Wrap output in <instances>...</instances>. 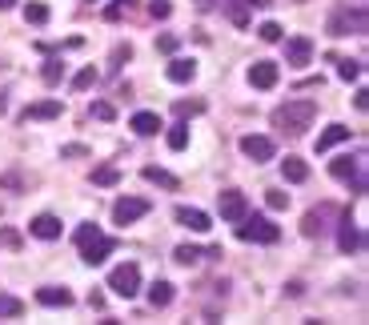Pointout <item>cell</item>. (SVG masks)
<instances>
[{
  "label": "cell",
  "instance_id": "836d02e7",
  "mask_svg": "<svg viewBox=\"0 0 369 325\" xmlns=\"http://www.w3.org/2000/svg\"><path fill=\"white\" fill-rule=\"evenodd\" d=\"M89 113H93L96 121H116V109H112L109 100H93V105H89Z\"/></svg>",
  "mask_w": 369,
  "mask_h": 325
},
{
  "label": "cell",
  "instance_id": "d6a6232c",
  "mask_svg": "<svg viewBox=\"0 0 369 325\" xmlns=\"http://www.w3.org/2000/svg\"><path fill=\"white\" fill-rule=\"evenodd\" d=\"M337 77L341 81H357L361 77V61H337Z\"/></svg>",
  "mask_w": 369,
  "mask_h": 325
},
{
  "label": "cell",
  "instance_id": "7dc6e473",
  "mask_svg": "<svg viewBox=\"0 0 369 325\" xmlns=\"http://www.w3.org/2000/svg\"><path fill=\"white\" fill-rule=\"evenodd\" d=\"M197 4H209V0H197Z\"/></svg>",
  "mask_w": 369,
  "mask_h": 325
},
{
  "label": "cell",
  "instance_id": "5bb4252c",
  "mask_svg": "<svg viewBox=\"0 0 369 325\" xmlns=\"http://www.w3.org/2000/svg\"><path fill=\"white\" fill-rule=\"evenodd\" d=\"M277 77H281V68L273 65V61H257V65L249 68V84H253V89H273Z\"/></svg>",
  "mask_w": 369,
  "mask_h": 325
},
{
  "label": "cell",
  "instance_id": "bcb514c9",
  "mask_svg": "<svg viewBox=\"0 0 369 325\" xmlns=\"http://www.w3.org/2000/svg\"><path fill=\"white\" fill-rule=\"evenodd\" d=\"M8 113V100H4V93H0V116Z\"/></svg>",
  "mask_w": 369,
  "mask_h": 325
},
{
  "label": "cell",
  "instance_id": "f1b7e54d",
  "mask_svg": "<svg viewBox=\"0 0 369 325\" xmlns=\"http://www.w3.org/2000/svg\"><path fill=\"white\" fill-rule=\"evenodd\" d=\"M20 313H24V301L13 293H0V317H20Z\"/></svg>",
  "mask_w": 369,
  "mask_h": 325
},
{
  "label": "cell",
  "instance_id": "7a4b0ae2",
  "mask_svg": "<svg viewBox=\"0 0 369 325\" xmlns=\"http://www.w3.org/2000/svg\"><path fill=\"white\" fill-rule=\"evenodd\" d=\"M77 249H80V257L89 261V265H105V261L116 253V241L105 237L96 225H80L77 229Z\"/></svg>",
  "mask_w": 369,
  "mask_h": 325
},
{
  "label": "cell",
  "instance_id": "8d00e7d4",
  "mask_svg": "<svg viewBox=\"0 0 369 325\" xmlns=\"http://www.w3.org/2000/svg\"><path fill=\"white\" fill-rule=\"evenodd\" d=\"M128 8H133V0H112L109 8H105V17H109V20H121Z\"/></svg>",
  "mask_w": 369,
  "mask_h": 325
},
{
  "label": "cell",
  "instance_id": "74e56055",
  "mask_svg": "<svg viewBox=\"0 0 369 325\" xmlns=\"http://www.w3.org/2000/svg\"><path fill=\"white\" fill-rule=\"evenodd\" d=\"M0 249H20V233L16 229H0Z\"/></svg>",
  "mask_w": 369,
  "mask_h": 325
},
{
  "label": "cell",
  "instance_id": "d6986e66",
  "mask_svg": "<svg viewBox=\"0 0 369 325\" xmlns=\"http://www.w3.org/2000/svg\"><path fill=\"white\" fill-rule=\"evenodd\" d=\"M144 181H149V185H157V189H169V193L181 189V177H173L169 169H157V165H149V169H144Z\"/></svg>",
  "mask_w": 369,
  "mask_h": 325
},
{
  "label": "cell",
  "instance_id": "2e32d148",
  "mask_svg": "<svg viewBox=\"0 0 369 325\" xmlns=\"http://www.w3.org/2000/svg\"><path fill=\"white\" fill-rule=\"evenodd\" d=\"M165 77H169L173 84H189L193 77H197V65H193L189 56H173V61H169V68H165Z\"/></svg>",
  "mask_w": 369,
  "mask_h": 325
},
{
  "label": "cell",
  "instance_id": "30bf717a",
  "mask_svg": "<svg viewBox=\"0 0 369 325\" xmlns=\"http://www.w3.org/2000/svg\"><path fill=\"white\" fill-rule=\"evenodd\" d=\"M217 209H221L225 221H241L249 213V205H245V193L241 189H225V193H217Z\"/></svg>",
  "mask_w": 369,
  "mask_h": 325
},
{
  "label": "cell",
  "instance_id": "6da1fadb",
  "mask_svg": "<svg viewBox=\"0 0 369 325\" xmlns=\"http://www.w3.org/2000/svg\"><path fill=\"white\" fill-rule=\"evenodd\" d=\"M313 116H317V100H309V97L285 100V105L273 109V129L289 133V137H301V133L313 125Z\"/></svg>",
  "mask_w": 369,
  "mask_h": 325
},
{
  "label": "cell",
  "instance_id": "d590c367",
  "mask_svg": "<svg viewBox=\"0 0 369 325\" xmlns=\"http://www.w3.org/2000/svg\"><path fill=\"white\" fill-rule=\"evenodd\" d=\"M149 17L153 20H169L173 17V4H169V0H153V4H149Z\"/></svg>",
  "mask_w": 369,
  "mask_h": 325
},
{
  "label": "cell",
  "instance_id": "ab89813d",
  "mask_svg": "<svg viewBox=\"0 0 369 325\" xmlns=\"http://www.w3.org/2000/svg\"><path fill=\"white\" fill-rule=\"evenodd\" d=\"M265 201H269V209H289V193H281V189H273Z\"/></svg>",
  "mask_w": 369,
  "mask_h": 325
},
{
  "label": "cell",
  "instance_id": "f6af8a7d",
  "mask_svg": "<svg viewBox=\"0 0 369 325\" xmlns=\"http://www.w3.org/2000/svg\"><path fill=\"white\" fill-rule=\"evenodd\" d=\"M16 0H0V13H8V8H13Z\"/></svg>",
  "mask_w": 369,
  "mask_h": 325
},
{
  "label": "cell",
  "instance_id": "f546056e",
  "mask_svg": "<svg viewBox=\"0 0 369 325\" xmlns=\"http://www.w3.org/2000/svg\"><path fill=\"white\" fill-rule=\"evenodd\" d=\"M40 77H45V84H61L64 81V61H45V68H40Z\"/></svg>",
  "mask_w": 369,
  "mask_h": 325
},
{
  "label": "cell",
  "instance_id": "ac0fdd59",
  "mask_svg": "<svg viewBox=\"0 0 369 325\" xmlns=\"http://www.w3.org/2000/svg\"><path fill=\"white\" fill-rule=\"evenodd\" d=\"M337 245H341V253H357V249L366 245V237H361V229L353 225L349 217L341 221V237H337Z\"/></svg>",
  "mask_w": 369,
  "mask_h": 325
},
{
  "label": "cell",
  "instance_id": "d4e9b609",
  "mask_svg": "<svg viewBox=\"0 0 369 325\" xmlns=\"http://www.w3.org/2000/svg\"><path fill=\"white\" fill-rule=\"evenodd\" d=\"M201 257H205V253H201L197 245H176V249H173V261H176V265H185V269H189V265H197Z\"/></svg>",
  "mask_w": 369,
  "mask_h": 325
},
{
  "label": "cell",
  "instance_id": "7402d4cb",
  "mask_svg": "<svg viewBox=\"0 0 369 325\" xmlns=\"http://www.w3.org/2000/svg\"><path fill=\"white\" fill-rule=\"evenodd\" d=\"M128 125H133V133H137V137H153V133L160 129V116L157 113H133V121H128Z\"/></svg>",
  "mask_w": 369,
  "mask_h": 325
},
{
  "label": "cell",
  "instance_id": "cb8c5ba5",
  "mask_svg": "<svg viewBox=\"0 0 369 325\" xmlns=\"http://www.w3.org/2000/svg\"><path fill=\"white\" fill-rule=\"evenodd\" d=\"M225 13H229V20L233 24H249V0H225Z\"/></svg>",
  "mask_w": 369,
  "mask_h": 325
},
{
  "label": "cell",
  "instance_id": "9a60e30c",
  "mask_svg": "<svg viewBox=\"0 0 369 325\" xmlns=\"http://www.w3.org/2000/svg\"><path fill=\"white\" fill-rule=\"evenodd\" d=\"M29 233L32 237H40V241H57V237H61V221H57L52 213H40V217H32Z\"/></svg>",
  "mask_w": 369,
  "mask_h": 325
},
{
  "label": "cell",
  "instance_id": "8992f818",
  "mask_svg": "<svg viewBox=\"0 0 369 325\" xmlns=\"http://www.w3.org/2000/svg\"><path fill=\"white\" fill-rule=\"evenodd\" d=\"M329 173H333L337 181H349L357 197L366 193V157H349V153H345V157H337V161L329 165Z\"/></svg>",
  "mask_w": 369,
  "mask_h": 325
},
{
  "label": "cell",
  "instance_id": "ffe728a7",
  "mask_svg": "<svg viewBox=\"0 0 369 325\" xmlns=\"http://www.w3.org/2000/svg\"><path fill=\"white\" fill-rule=\"evenodd\" d=\"M281 177H285L289 185H301V181H309V165H305L301 157H285V161H281Z\"/></svg>",
  "mask_w": 369,
  "mask_h": 325
},
{
  "label": "cell",
  "instance_id": "44dd1931",
  "mask_svg": "<svg viewBox=\"0 0 369 325\" xmlns=\"http://www.w3.org/2000/svg\"><path fill=\"white\" fill-rule=\"evenodd\" d=\"M341 141H349V129H345V125H329V129L317 137V153H329V149L341 145Z\"/></svg>",
  "mask_w": 369,
  "mask_h": 325
},
{
  "label": "cell",
  "instance_id": "7bdbcfd3",
  "mask_svg": "<svg viewBox=\"0 0 369 325\" xmlns=\"http://www.w3.org/2000/svg\"><path fill=\"white\" fill-rule=\"evenodd\" d=\"M353 105H357V109L366 113V105H369V93H366V89H357V97H353Z\"/></svg>",
  "mask_w": 369,
  "mask_h": 325
},
{
  "label": "cell",
  "instance_id": "7c38bea8",
  "mask_svg": "<svg viewBox=\"0 0 369 325\" xmlns=\"http://www.w3.org/2000/svg\"><path fill=\"white\" fill-rule=\"evenodd\" d=\"M173 221H176V225H185V229H193V233H205V229L213 225V221H209V213L193 209V205H176Z\"/></svg>",
  "mask_w": 369,
  "mask_h": 325
},
{
  "label": "cell",
  "instance_id": "8fae6325",
  "mask_svg": "<svg viewBox=\"0 0 369 325\" xmlns=\"http://www.w3.org/2000/svg\"><path fill=\"white\" fill-rule=\"evenodd\" d=\"M333 205H321V209H309L301 217V233L305 237H321V233H325V229H329V217H333Z\"/></svg>",
  "mask_w": 369,
  "mask_h": 325
},
{
  "label": "cell",
  "instance_id": "4fadbf2b",
  "mask_svg": "<svg viewBox=\"0 0 369 325\" xmlns=\"http://www.w3.org/2000/svg\"><path fill=\"white\" fill-rule=\"evenodd\" d=\"M64 113L61 100H36V105H29L24 113H20V121L29 125V121H57V116Z\"/></svg>",
  "mask_w": 369,
  "mask_h": 325
},
{
  "label": "cell",
  "instance_id": "ee69618b",
  "mask_svg": "<svg viewBox=\"0 0 369 325\" xmlns=\"http://www.w3.org/2000/svg\"><path fill=\"white\" fill-rule=\"evenodd\" d=\"M285 293H289V297H301V293H305V285H301V281H289V285H285Z\"/></svg>",
  "mask_w": 369,
  "mask_h": 325
},
{
  "label": "cell",
  "instance_id": "4316f807",
  "mask_svg": "<svg viewBox=\"0 0 369 325\" xmlns=\"http://www.w3.org/2000/svg\"><path fill=\"white\" fill-rule=\"evenodd\" d=\"M173 113L181 116V121H185V116H201V113H205V100H201V97H193V100H176Z\"/></svg>",
  "mask_w": 369,
  "mask_h": 325
},
{
  "label": "cell",
  "instance_id": "ba28073f",
  "mask_svg": "<svg viewBox=\"0 0 369 325\" xmlns=\"http://www.w3.org/2000/svg\"><path fill=\"white\" fill-rule=\"evenodd\" d=\"M241 153H245L253 165H261V161H273L277 145H273V137H257V133H249V137H241Z\"/></svg>",
  "mask_w": 369,
  "mask_h": 325
},
{
  "label": "cell",
  "instance_id": "b9f144b4",
  "mask_svg": "<svg viewBox=\"0 0 369 325\" xmlns=\"http://www.w3.org/2000/svg\"><path fill=\"white\" fill-rule=\"evenodd\" d=\"M61 157H64V161H73V157H89V149H84V145H64Z\"/></svg>",
  "mask_w": 369,
  "mask_h": 325
},
{
  "label": "cell",
  "instance_id": "9c48e42d",
  "mask_svg": "<svg viewBox=\"0 0 369 325\" xmlns=\"http://www.w3.org/2000/svg\"><path fill=\"white\" fill-rule=\"evenodd\" d=\"M309 61H313V40H309V36H301V33L289 36V40H285V65L305 68Z\"/></svg>",
  "mask_w": 369,
  "mask_h": 325
},
{
  "label": "cell",
  "instance_id": "e0dca14e",
  "mask_svg": "<svg viewBox=\"0 0 369 325\" xmlns=\"http://www.w3.org/2000/svg\"><path fill=\"white\" fill-rule=\"evenodd\" d=\"M36 301L48 309H68L73 305V293L61 289V285H45V289H36Z\"/></svg>",
  "mask_w": 369,
  "mask_h": 325
},
{
  "label": "cell",
  "instance_id": "5b68a950",
  "mask_svg": "<svg viewBox=\"0 0 369 325\" xmlns=\"http://www.w3.org/2000/svg\"><path fill=\"white\" fill-rule=\"evenodd\" d=\"M109 289L116 293V297H137L141 293V265L137 261H125V265H116L109 273Z\"/></svg>",
  "mask_w": 369,
  "mask_h": 325
},
{
  "label": "cell",
  "instance_id": "3957f363",
  "mask_svg": "<svg viewBox=\"0 0 369 325\" xmlns=\"http://www.w3.org/2000/svg\"><path fill=\"white\" fill-rule=\"evenodd\" d=\"M237 237L241 241H253V245H277L281 241V229L273 225V217H265V213H245L237 221Z\"/></svg>",
  "mask_w": 369,
  "mask_h": 325
},
{
  "label": "cell",
  "instance_id": "52a82bcc",
  "mask_svg": "<svg viewBox=\"0 0 369 325\" xmlns=\"http://www.w3.org/2000/svg\"><path fill=\"white\" fill-rule=\"evenodd\" d=\"M149 209H153V205H149L144 197H121V201L112 205V221H116V225H133V221H141Z\"/></svg>",
  "mask_w": 369,
  "mask_h": 325
},
{
  "label": "cell",
  "instance_id": "60d3db41",
  "mask_svg": "<svg viewBox=\"0 0 369 325\" xmlns=\"http://www.w3.org/2000/svg\"><path fill=\"white\" fill-rule=\"evenodd\" d=\"M176 45H181V40H176L173 33H165V36H157V49L160 52H176Z\"/></svg>",
  "mask_w": 369,
  "mask_h": 325
},
{
  "label": "cell",
  "instance_id": "603a6c76",
  "mask_svg": "<svg viewBox=\"0 0 369 325\" xmlns=\"http://www.w3.org/2000/svg\"><path fill=\"white\" fill-rule=\"evenodd\" d=\"M149 305L153 309L173 305V285H169V281H153V285H149Z\"/></svg>",
  "mask_w": 369,
  "mask_h": 325
},
{
  "label": "cell",
  "instance_id": "83f0119b",
  "mask_svg": "<svg viewBox=\"0 0 369 325\" xmlns=\"http://www.w3.org/2000/svg\"><path fill=\"white\" fill-rule=\"evenodd\" d=\"M24 20H29V24H48V4L29 0V4H24Z\"/></svg>",
  "mask_w": 369,
  "mask_h": 325
},
{
  "label": "cell",
  "instance_id": "1f68e13d",
  "mask_svg": "<svg viewBox=\"0 0 369 325\" xmlns=\"http://www.w3.org/2000/svg\"><path fill=\"white\" fill-rule=\"evenodd\" d=\"M185 145H189V125L181 121V125L169 129V149H185Z\"/></svg>",
  "mask_w": 369,
  "mask_h": 325
},
{
  "label": "cell",
  "instance_id": "4dcf8cb0",
  "mask_svg": "<svg viewBox=\"0 0 369 325\" xmlns=\"http://www.w3.org/2000/svg\"><path fill=\"white\" fill-rule=\"evenodd\" d=\"M96 77H100V73H96L93 65H89V68H80L77 77H73V89H77V93H84V89H93V84H96Z\"/></svg>",
  "mask_w": 369,
  "mask_h": 325
},
{
  "label": "cell",
  "instance_id": "f35d334b",
  "mask_svg": "<svg viewBox=\"0 0 369 325\" xmlns=\"http://www.w3.org/2000/svg\"><path fill=\"white\" fill-rule=\"evenodd\" d=\"M125 61H133V45H116L112 49V68H121Z\"/></svg>",
  "mask_w": 369,
  "mask_h": 325
},
{
  "label": "cell",
  "instance_id": "277c9868",
  "mask_svg": "<svg viewBox=\"0 0 369 325\" xmlns=\"http://www.w3.org/2000/svg\"><path fill=\"white\" fill-rule=\"evenodd\" d=\"M366 8L357 4V8H349V4H341V8H333V17H329V24H325V33L329 36H366Z\"/></svg>",
  "mask_w": 369,
  "mask_h": 325
},
{
  "label": "cell",
  "instance_id": "e575fe53",
  "mask_svg": "<svg viewBox=\"0 0 369 325\" xmlns=\"http://www.w3.org/2000/svg\"><path fill=\"white\" fill-rule=\"evenodd\" d=\"M257 36H261V40H269V45H277V40H281V24H277V20H265V24L257 29Z\"/></svg>",
  "mask_w": 369,
  "mask_h": 325
},
{
  "label": "cell",
  "instance_id": "484cf974",
  "mask_svg": "<svg viewBox=\"0 0 369 325\" xmlns=\"http://www.w3.org/2000/svg\"><path fill=\"white\" fill-rule=\"evenodd\" d=\"M121 181V169L116 165H100V169H93V185H100V189H109V185H116Z\"/></svg>",
  "mask_w": 369,
  "mask_h": 325
}]
</instances>
